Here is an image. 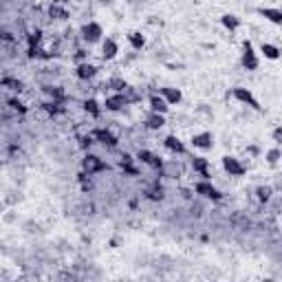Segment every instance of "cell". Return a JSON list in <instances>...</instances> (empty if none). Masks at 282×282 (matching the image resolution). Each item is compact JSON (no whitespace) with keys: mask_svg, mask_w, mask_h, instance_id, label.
Returning a JSON list of instances; mask_svg holds the SVG:
<instances>
[{"mask_svg":"<svg viewBox=\"0 0 282 282\" xmlns=\"http://www.w3.org/2000/svg\"><path fill=\"white\" fill-rule=\"evenodd\" d=\"M220 165H223V170L230 177H243L245 175V165L241 163V159L232 157V154H225V157L220 159Z\"/></svg>","mask_w":282,"mask_h":282,"instance_id":"cell-4","label":"cell"},{"mask_svg":"<svg viewBox=\"0 0 282 282\" xmlns=\"http://www.w3.org/2000/svg\"><path fill=\"white\" fill-rule=\"evenodd\" d=\"M108 86H110L115 93H124L126 88H128V84H126V80H122V77H112V80L108 82Z\"/></svg>","mask_w":282,"mask_h":282,"instance_id":"cell-27","label":"cell"},{"mask_svg":"<svg viewBox=\"0 0 282 282\" xmlns=\"http://www.w3.org/2000/svg\"><path fill=\"white\" fill-rule=\"evenodd\" d=\"M117 53H119V46L112 38H106L104 42H101V58L104 60H115Z\"/></svg>","mask_w":282,"mask_h":282,"instance_id":"cell-19","label":"cell"},{"mask_svg":"<svg viewBox=\"0 0 282 282\" xmlns=\"http://www.w3.org/2000/svg\"><path fill=\"white\" fill-rule=\"evenodd\" d=\"M99 3H101V5H110L112 0H99Z\"/></svg>","mask_w":282,"mask_h":282,"instance_id":"cell-34","label":"cell"},{"mask_svg":"<svg viewBox=\"0 0 282 282\" xmlns=\"http://www.w3.org/2000/svg\"><path fill=\"white\" fill-rule=\"evenodd\" d=\"M234 97H236L241 104H247V106H251V108H256V110H260V104H258V99L254 97V93L249 91V88H245V86H236L234 88Z\"/></svg>","mask_w":282,"mask_h":282,"instance_id":"cell-7","label":"cell"},{"mask_svg":"<svg viewBox=\"0 0 282 282\" xmlns=\"http://www.w3.org/2000/svg\"><path fill=\"white\" fill-rule=\"evenodd\" d=\"M148 104H150V110H154V112H161V115H165L167 110H170V104L165 101V97L161 93H154V95H150V99H148Z\"/></svg>","mask_w":282,"mask_h":282,"instance_id":"cell-14","label":"cell"},{"mask_svg":"<svg viewBox=\"0 0 282 282\" xmlns=\"http://www.w3.org/2000/svg\"><path fill=\"white\" fill-rule=\"evenodd\" d=\"M271 194H273V190L269 188V185H258L256 188V199L260 203H267L269 199H271Z\"/></svg>","mask_w":282,"mask_h":282,"instance_id":"cell-25","label":"cell"},{"mask_svg":"<svg viewBox=\"0 0 282 282\" xmlns=\"http://www.w3.org/2000/svg\"><path fill=\"white\" fill-rule=\"evenodd\" d=\"M163 146L170 150L172 154H188V146H185V143L179 139L177 135H167L163 139Z\"/></svg>","mask_w":282,"mask_h":282,"instance_id":"cell-12","label":"cell"},{"mask_svg":"<svg viewBox=\"0 0 282 282\" xmlns=\"http://www.w3.org/2000/svg\"><path fill=\"white\" fill-rule=\"evenodd\" d=\"M190 165L201 179H209V181H212V175H209V161L205 157H192Z\"/></svg>","mask_w":282,"mask_h":282,"instance_id":"cell-11","label":"cell"},{"mask_svg":"<svg viewBox=\"0 0 282 282\" xmlns=\"http://www.w3.org/2000/svg\"><path fill=\"white\" fill-rule=\"evenodd\" d=\"M75 62H77V64H82V62H88V53L84 51V49H80V51L75 53Z\"/></svg>","mask_w":282,"mask_h":282,"instance_id":"cell-30","label":"cell"},{"mask_svg":"<svg viewBox=\"0 0 282 282\" xmlns=\"http://www.w3.org/2000/svg\"><path fill=\"white\" fill-rule=\"evenodd\" d=\"M9 104H11V106H14V108H16V110H20V112H25V108H22V104H20V101H18V99H11V101H9Z\"/></svg>","mask_w":282,"mask_h":282,"instance_id":"cell-32","label":"cell"},{"mask_svg":"<svg viewBox=\"0 0 282 282\" xmlns=\"http://www.w3.org/2000/svg\"><path fill=\"white\" fill-rule=\"evenodd\" d=\"M91 135H93V139L97 141V143H101V146H108V148H115V146H117V141H119L117 137L112 135L108 128H95Z\"/></svg>","mask_w":282,"mask_h":282,"instance_id":"cell-8","label":"cell"},{"mask_svg":"<svg viewBox=\"0 0 282 282\" xmlns=\"http://www.w3.org/2000/svg\"><path fill=\"white\" fill-rule=\"evenodd\" d=\"M3 86L5 88H11V91H16V93L22 91V82L20 80H14V77H3Z\"/></svg>","mask_w":282,"mask_h":282,"instance_id":"cell-28","label":"cell"},{"mask_svg":"<svg viewBox=\"0 0 282 282\" xmlns=\"http://www.w3.org/2000/svg\"><path fill=\"white\" fill-rule=\"evenodd\" d=\"M220 25H223L230 33H234V31H238V29H241L243 20L236 14H223V16H220Z\"/></svg>","mask_w":282,"mask_h":282,"instance_id":"cell-18","label":"cell"},{"mask_svg":"<svg viewBox=\"0 0 282 282\" xmlns=\"http://www.w3.org/2000/svg\"><path fill=\"white\" fill-rule=\"evenodd\" d=\"M128 42H130V46H133L135 51H141L143 46H146V38L139 33V31H133V33H128Z\"/></svg>","mask_w":282,"mask_h":282,"instance_id":"cell-23","label":"cell"},{"mask_svg":"<svg viewBox=\"0 0 282 282\" xmlns=\"http://www.w3.org/2000/svg\"><path fill=\"white\" fill-rule=\"evenodd\" d=\"M271 139H273L275 143H278V146L282 143V126H275V128H273V133H271Z\"/></svg>","mask_w":282,"mask_h":282,"instance_id":"cell-29","label":"cell"},{"mask_svg":"<svg viewBox=\"0 0 282 282\" xmlns=\"http://www.w3.org/2000/svg\"><path fill=\"white\" fill-rule=\"evenodd\" d=\"M82 108L88 112L93 119H99L101 117V106H99V101L97 99H84V104H82Z\"/></svg>","mask_w":282,"mask_h":282,"instance_id":"cell-22","label":"cell"},{"mask_svg":"<svg viewBox=\"0 0 282 282\" xmlns=\"http://www.w3.org/2000/svg\"><path fill=\"white\" fill-rule=\"evenodd\" d=\"M82 170L88 172V175H97V172L108 170V163L104 159H99L97 154H86V157L82 159Z\"/></svg>","mask_w":282,"mask_h":282,"instance_id":"cell-3","label":"cell"},{"mask_svg":"<svg viewBox=\"0 0 282 282\" xmlns=\"http://www.w3.org/2000/svg\"><path fill=\"white\" fill-rule=\"evenodd\" d=\"M51 3H58V5H67L69 0H51Z\"/></svg>","mask_w":282,"mask_h":282,"instance_id":"cell-33","label":"cell"},{"mask_svg":"<svg viewBox=\"0 0 282 282\" xmlns=\"http://www.w3.org/2000/svg\"><path fill=\"white\" fill-rule=\"evenodd\" d=\"M192 146L199 148V150H212L214 148V135L205 130V133H196L192 137Z\"/></svg>","mask_w":282,"mask_h":282,"instance_id":"cell-10","label":"cell"},{"mask_svg":"<svg viewBox=\"0 0 282 282\" xmlns=\"http://www.w3.org/2000/svg\"><path fill=\"white\" fill-rule=\"evenodd\" d=\"M280 159H282V150H280L278 146H275V148H269L267 152H265V161H267L269 165H275Z\"/></svg>","mask_w":282,"mask_h":282,"instance_id":"cell-24","label":"cell"},{"mask_svg":"<svg viewBox=\"0 0 282 282\" xmlns=\"http://www.w3.org/2000/svg\"><path fill=\"white\" fill-rule=\"evenodd\" d=\"M161 95H163L170 106H177L183 101V93H181V88H177V86H163L161 88Z\"/></svg>","mask_w":282,"mask_h":282,"instance_id":"cell-16","label":"cell"},{"mask_svg":"<svg viewBox=\"0 0 282 282\" xmlns=\"http://www.w3.org/2000/svg\"><path fill=\"white\" fill-rule=\"evenodd\" d=\"M44 91L51 95V99H53V101H62L64 97H67V93H64V88H62V86H46Z\"/></svg>","mask_w":282,"mask_h":282,"instance_id":"cell-26","label":"cell"},{"mask_svg":"<svg viewBox=\"0 0 282 282\" xmlns=\"http://www.w3.org/2000/svg\"><path fill=\"white\" fill-rule=\"evenodd\" d=\"M101 35H104V29H101L99 22H86L80 29V38L86 44H97V42H101Z\"/></svg>","mask_w":282,"mask_h":282,"instance_id":"cell-1","label":"cell"},{"mask_svg":"<svg viewBox=\"0 0 282 282\" xmlns=\"http://www.w3.org/2000/svg\"><path fill=\"white\" fill-rule=\"evenodd\" d=\"M243 67L245 71H256L258 67H260V60H258L254 46H251V42H245L243 44V58H241Z\"/></svg>","mask_w":282,"mask_h":282,"instance_id":"cell-5","label":"cell"},{"mask_svg":"<svg viewBox=\"0 0 282 282\" xmlns=\"http://www.w3.org/2000/svg\"><path fill=\"white\" fill-rule=\"evenodd\" d=\"M38 42H40V31H35V33H31V38H29V46H38Z\"/></svg>","mask_w":282,"mask_h":282,"instance_id":"cell-31","label":"cell"},{"mask_svg":"<svg viewBox=\"0 0 282 282\" xmlns=\"http://www.w3.org/2000/svg\"><path fill=\"white\" fill-rule=\"evenodd\" d=\"M194 192L196 194H201V196H205V199H209V201H220L223 199V192L216 188L209 179H201V181H196L194 183Z\"/></svg>","mask_w":282,"mask_h":282,"instance_id":"cell-2","label":"cell"},{"mask_svg":"<svg viewBox=\"0 0 282 282\" xmlns=\"http://www.w3.org/2000/svg\"><path fill=\"white\" fill-rule=\"evenodd\" d=\"M258 16H262L271 25H282V9H278V7H260L258 9Z\"/></svg>","mask_w":282,"mask_h":282,"instance_id":"cell-15","label":"cell"},{"mask_svg":"<svg viewBox=\"0 0 282 282\" xmlns=\"http://www.w3.org/2000/svg\"><path fill=\"white\" fill-rule=\"evenodd\" d=\"M46 14H49L51 20H60V22H64V20H69V18H71L67 5H58V3H51Z\"/></svg>","mask_w":282,"mask_h":282,"instance_id":"cell-17","label":"cell"},{"mask_svg":"<svg viewBox=\"0 0 282 282\" xmlns=\"http://www.w3.org/2000/svg\"><path fill=\"white\" fill-rule=\"evenodd\" d=\"M137 161H141L143 165L154 167V170H161V167H163V159L152 154L150 150H139V152H137Z\"/></svg>","mask_w":282,"mask_h":282,"instance_id":"cell-9","label":"cell"},{"mask_svg":"<svg viewBox=\"0 0 282 282\" xmlns=\"http://www.w3.org/2000/svg\"><path fill=\"white\" fill-rule=\"evenodd\" d=\"M146 126L150 130H161L165 126V115H161V112H154L150 110L146 115Z\"/></svg>","mask_w":282,"mask_h":282,"instance_id":"cell-20","label":"cell"},{"mask_svg":"<svg viewBox=\"0 0 282 282\" xmlns=\"http://www.w3.org/2000/svg\"><path fill=\"white\" fill-rule=\"evenodd\" d=\"M260 53H262V55H265L267 60H271V62L280 60V55H282V51H280L275 44H271V42H262V44H260Z\"/></svg>","mask_w":282,"mask_h":282,"instance_id":"cell-21","label":"cell"},{"mask_svg":"<svg viewBox=\"0 0 282 282\" xmlns=\"http://www.w3.org/2000/svg\"><path fill=\"white\" fill-rule=\"evenodd\" d=\"M126 106H128L126 93H112V95H108L106 101H104V108L110 110V112H119V110H124Z\"/></svg>","mask_w":282,"mask_h":282,"instance_id":"cell-6","label":"cell"},{"mask_svg":"<svg viewBox=\"0 0 282 282\" xmlns=\"http://www.w3.org/2000/svg\"><path fill=\"white\" fill-rule=\"evenodd\" d=\"M75 75H77V80H82V82L93 80V77L97 75V67L91 64V62H82V64H77L75 67Z\"/></svg>","mask_w":282,"mask_h":282,"instance_id":"cell-13","label":"cell"}]
</instances>
